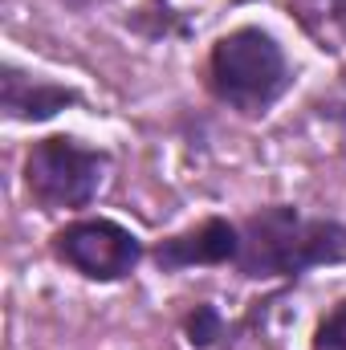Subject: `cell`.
Returning a JSON list of instances; mask_svg holds the SVG:
<instances>
[{"label":"cell","instance_id":"1","mask_svg":"<svg viewBox=\"0 0 346 350\" xmlns=\"http://www.w3.org/2000/svg\"><path fill=\"white\" fill-rule=\"evenodd\" d=\"M338 261H346V224L302 216L289 204H269L241 224V253L232 265L253 281H293Z\"/></svg>","mask_w":346,"mask_h":350},{"label":"cell","instance_id":"2","mask_svg":"<svg viewBox=\"0 0 346 350\" xmlns=\"http://www.w3.org/2000/svg\"><path fill=\"white\" fill-rule=\"evenodd\" d=\"M208 90L241 114H265L289 90V62L265 29H232L212 45Z\"/></svg>","mask_w":346,"mask_h":350},{"label":"cell","instance_id":"3","mask_svg":"<svg viewBox=\"0 0 346 350\" xmlns=\"http://www.w3.org/2000/svg\"><path fill=\"white\" fill-rule=\"evenodd\" d=\"M106 163H110L106 151L82 147L70 135H49V139L33 143V151L25 159V187L45 212L86 208L102 191Z\"/></svg>","mask_w":346,"mask_h":350},{"label":"cell","instance_id":"4","mask_svg":"<svg viewBox=\"0 0 346 350\" xmlns=\"http://www.w3.org/2000/svg\"><path fill=\"white\" fill-rule=\"evenodd\" d=\"M53 257L90 281H122L143 261V241L118 220L90 216L53 232Z\"/></svg>","mask_w":346,"mask_h":350},{"label":"cell","instance_id":"5","mask_svg":"<svg viewBox=\"0 0 346 350\" xmlns=\"http://www.w3.org/2000/svg\"><path fill=\"white\" fill-rule=\"evenodd\" d=\"M237 253H241V224H232L224 216H208L196 228L159 241L151 261L163 273H179V269H196V265H228L237 261Z\"/></svg>","mask_w":346,"mask_h":350},{"label":"cell","instance_id":"6","mask_svg":"<svg viewBox=\"0 0 346 350\" xmlns=\"http://www.w3.org/2000/svg\"><path fill=\"white\" fill-rule=\"evenodd\" d=\"M74 102H78V90L33 78L12 62L0 70V110L12 122H45V118H53L57 110H66Z\"/></svg>","mask_w":346,"mask_h":350},{"label":"cell","instance_id":"7","mask_svg":"<svg viewBox=\"0 0 346 350\" xmlns=\"http://www.w3.org/2000/svg\"><path fill=\"white\" fill-rule=\"evenodd\" d=\"M183 330H187V342H191V347L208 350V347H216V338H224V318H220L216 306H196V310L187 314Z\"/></svg>","mask_w":346,"mask_h":350},{"label":"cell","instance_id":"8","mask_svg":"<svg viewBox=\"0 0 346 350\" xmlns=\"http://www.w3.org/2000/svg\"><path fill=\"white\" fill-rule=\"evenodd\" d=\"M314 350H346V297L318 322V330H314Z\"/></svg>","mask_w":346,"mask_h":350},{"label":"cell","instance_id":"9","mask_svg":"<svg viewBox=\"0 0 346 350\" xmlns=\"http://www.w3.org/2000/svg\"><path fill=\"white\" fill-rule=\"evenodd\" d=\"M330 16H334V25L343 29V37H346V0H330Z\"/></svg>","mask_w":346,"mask_h":350},{"label":"cell","instance_id":"10","mask_svg":"<svg viewBox=\"0 0 346 350\" xmlns=\"http://www.w3.org/2000/svg\"><path fill=\"white\" fill-rule=\"evenodd\" d=\"M70 4H78V8H86V4H98V0H70Z\"/></svg>","mask_w":346,"mask_h":350}]
</instances>
